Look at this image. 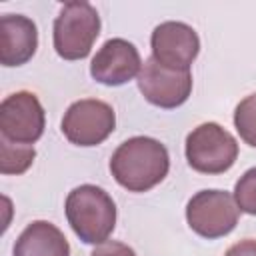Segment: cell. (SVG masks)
I'll return each mask as SVG.
<instances>
[{"label": "cell", "mask_w": 256, "mask_h": 256, "mask_svg": "<svg viewBox=\"0 0 256 256\" xmlns=\"http://www.w3.org/2000/svg\"><path fill=\"white\" fill-rule=\"evenodd\" d=\"M170 170L166 146L150 136L124 140L110 158L114 180L128 192H148L158 186Z\"/></svg>", "instance_id": "1"}, {"label": "cell", "mask_w": 256, "mask_h": 256, "mask_svg": "<svg viewBox=\"0 0 256 256\" xmlns=\"http://www.w3.org/2000/svg\"><path fill=\"white\" fill-rule=\"evenodd\" d=\"M66 218L84 244H104L116 226V204L112 196L94 184L76 186L66 196Z\"/></svg>", "instance_id": "2"}, {"label": "cell", "mask_w": 256, "mask_h": 256, "mask_svg": "<svg viewBox=\"0 0 256 256\" xmlns=\"http://www.w3.org/2000/svg\"><path fill=\"white\" fill-rule=\"evenodd\" d=\"M100 34L98 10L84 0L66 2L54 20V50L64 60H82Z\"/></svg>", "instance_id": "3"}, {"label": "cell", "mask_w": 256, "mask_h": 256, "mask_svg": "<svg viewBox=\"0 0 256 256\" xmlns=\"http://www.w3.org/2000/svg\"><path fill=\"white\" fill-rule=\"evenodd\" d=\"M186 160L200 174H224L238 158L236 138L216 122H204L186 136Z\"/></svg>", "instance_id": "4"}, {"label": "cell", "mask_w": 256, "mask_h": 256, "mask_svg": "<svg viewBox=\"0 0 256 256\" xmlns=\"http://www.w3.org/2000/svg\"><path fill=\"white\" fill-rule=\"evenodd\" d=\"M240 218L234 196L226 190H200L186 204V222L206 240L228 236Z\"/></svg>", "instance_id": "5"}, {"label": "cell", "mask_w": 256, "mask_h": 256, "mask_svg": "<svg viewBox=\"0 0 256 256\" xmlns=\"http://www.w3.org/2000/svg\"><path fill=\"white\" fill-rule=\"evenodd\" d=\"M116 128V114L108 102L84 98L68 106L62 118V134L68 142L90 148L102 144Z\"/></svg>", "instance_id": "6"}, {"label": "cell", "mask_w": 256, "mask_h": 256, "mask_svg": "<svg viewBox=\"0 0 256 256\" xmlns=\"http://www.w3.org/2000/svg\"><path fill=\"white\" fill-rule=\"evenodd\" d=\"M46 128V114L36 94L28 90L6 96L0 104V134L12 144L32 146Z\"/></svg>", "instance_id": "7"}, {"label": "cell", "mask_w": 256, "mask_h": 256, "mask_svg": "<svg viewBox=\"0 0 256 256\" xmlns=\"http://www.w3.org/2000/svg\"><path fill=\"white\" fill-rule=\"evenodd\" d=\"M138 90L150 104L172 110L190 98L192 74L190 70L168 68L150 56L138 74Z\"/></svg>", "instance_id": "8"}, {"label": "cell", "mask_w": 256, "mask_h": 256, "mask_svg": "<svg viewBox=\"0 0 256 256\" xmlns=\"http://www.w3.org/2000/svg\"><path fill=\"white\" fill-rule=\"evenodd\" d=\"M152 58L176 70H190L200 52V38L196 30L184 22L168 20L154 28L150 36Z\"/></svg>", "instance_id": "9"}, {"label": "cell", "mask_w": 256, "mask_h": 256, "mask_svg": "<svg viewBox=\"0 0 256 256\" xmlns=\"http://www.w3.org/2000/svg\"><path fill=\"white\" fill-rule=\"evenodd\" d=\"M140 70V52L124 38L106 40L90 62V76L104 86H122L138 78Z\"/></svg>", "instance_id": "10"}, {"label": "cell", "mask_w": 256, "mask_h": 256, "mask_svg": "<svg viewBox=\"0 0 256 256\" xmlns=\"http://www.w3.org/2000/svg\"><path fill=\"white\" fill-rule=\"evenodd\" d=\"M36 24L22 14H4L0 18V64L6 68L22 66L36 54Z\"/></svg>", "instance_id": "11"}, {"label": "cell", "mask_w": 256, "mask_h": 256, "mask_svg": "<svg viewBox=\"0 0 256 256\" xmlns=\"http://www.w3.org/2000/svg\"><path fill=\"white\" fill-rule=\"evenodd\" d=\"M14 256H70V244L58 226L34 220L16 238Z\"/></svg>", "instance_id": "12"}, {"label": "cell", "mask_w": 256, "mask_h": 256, "mask_svg": "<svg viewBox=\"0 0 256 256\" xmlns=\"http://www.w3.org/2000/svg\"><path fill=\"white\" fill-rule=\"evenodd\" d=\"M36 158L34 146L12 144L0 138V172L2 174H22L26 172Z\"/></svg>", "instance_id": "13"}, {"label": "cell", "mask_w": 256, "mask_h": 256, "mask_svg": "<svg viewBox=\"0 0 256 256\" xmlns=\"http://www.w3.org/2000/svg\"><path fill=\"white\" fill-rule=\"evenodd\" d=\"M234 126L240 134V138L256 148V92L240 100V104L234 110Z\"/></svg>", "instance_id": "14"}, {"label": "cell", "mask_w": 256, "mask_h": 256, "mask_svg": "<svg viewBox=\"0 0 256 256\" xmlns=\"http://www.w3.org/2000/svg\"><path fill=\"white\" fill-rule=\"evenodd\" d=\"M234 200L240 212L256 216V166L246 170L234 186Z\"/></svg>", "instance_id": "15"}, {"label": "cell", "mask_w": 256, "mask_h": 256, "mask_svg": "<svg viewBox=\"0 0 256 256\" xmlns=\"http://www.w3.org/2000/svg\"><path fill=\"white\" fill-rule=\"evenodd\" d=\"M90 256H136V252L122 242L108 240L104 244H98Z\"/></svg>", "instance_id": "16"}, {"label": "cell", "mask_w": 256, "mask_h": 256, "mask_svg": "<svg viewBox=\"0 0 256 256\" xmlns=\"http://www.w3.org/2000/svg\"><path fill=\"white\" fill-rule=\"evenodd\" d=\"M224 256H256V240H240L232 244Z\"/></svg>", "instance_id": "17"}]
</instances>
